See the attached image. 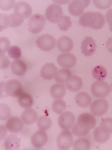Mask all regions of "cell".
I'll list each match as a JSON object with an SVG mask.
<instances>
[{
	"label": "cell",
	"mask_w": 112,
	"mask_h": 150,
	"mask_svg": "<svg viewBox=\"0 0 112 150\" xmlns=\"http://www.w3.org/2000/svg\"><path fill=\"white\" fill-rule=\"evenodd\" d=\"M96 47L95 40L90 36H87L81 42V52L85 56H92L96 52Z\"/></svg>",
	"instance_id": "obj_13"
},
{
	"label": "cell",
	"mask_w": 112,
	"mask_h": 150,
	"mask_svg": "<svg viewBox=\"0 0 112 150\" xmlns=\"http://www.w3.org/2000/svg\"><path fill=\"white\" fill-rule=\"evenodd\" d=\"M4 146L6 150H19L21 146L20 139L16 135L10 134L6 138Z\"/></svg>",
	"instance_id": "obj_21"
},
{
	"label": "cell",
	"mask_w": 112,
	"mask_h": 150,
	"mask_svg": "<svg viewBox=\"0 0 112 150\" xmlns=\"http://www.w3.org/2000/svg\"><path fill=\"white\" fill-rule=\"evenodd\" d=\"M109 103L106 99L99 98L92 103L90 107L92 114L95 116H102L108 111Z\"/></svg>",
	"instance_id": "obj_10"
},
{
	"label": "cell",
	"mask_w": 112,
	"mask_h": 150,
	"mask_svg": "<svg viewBox=\"0 0 112 150\" xmlns=\"http://www.w3.org/2000/svg\"><path fill=\"white\" fill-rule=\"evenodd\" d=\"M37 126L38 129L43 131H47L50 129L52 125V121L48 116H41L37 119Z\"/></svg>",
	"instance_id": "obj_30"
},
{
	"label": "cell",
	"mask_w": 112,
	"mask_h": 150,
	"mask_svg": "<svg viewBox=\"0 0 112 150\" xmlns=\"http://www.w3.org/2000/svg\"><path fill=\"white\" fill-rule=\"evenodd\" d=\"M36 45L42 51H49L54 49L56 45V40L52 36L49 34H43L37 38Z\"/></svg>",
	"instance_id": "obj_7"
},
{
	"label": "cell",
	"mask_w": 112,
	"mask_h": 150,
	"mask_svg": "<svg viewBox=\"0 0 112 150\" xmlns=\"http://www.w3.org/2000/svg\"><path fill=\"white\" fill-rule=\"evenodd\" d=\"M105 17L99 12L88 11L80 16L79 24L83 27H90L92 29H101L105 24Z\"/></svg>",
	"instance_id": "obj_1"
},
{
	"label": "cell",
	"mask_w": 112,
	"mask_h": 150,
	"mask_svg": "<svg viewBox=\"0 0 112 150\" xmlns=\"http://www.w3.org/2000/svg\"><path fill=\"white\" fill-rule=\"evenodd\" d=\"M72 76L70 70L67 69H62L58 71L55 78L57 83L61 84H65Z\"/></svg>",
	"instance_id": "obj_26"
},
{
	"label": "cell",
	"mask_w": 112,
	"mask_h": 150,
	"mask_svg": "<svg viewBox=\"0 0 112 150\" xmlns=\"http://www.w3.org/2000/svg\"><path fill=\"white\" fill-rule=\"evenodd\" d=\"M57 72V67L53 63H48L42 67L40 75L44 79L50 80L55 78Z\"/></svg>",
	"instance_id": "obj_14"
},
{
	"label": "cell",
	"mask_w": 112,
	"mask_h": 150,
	"mask_svg": "<svg viewBox=\"0 0 112 150\" xmlns=\"http://www.w3.org/2000/svg\"><path fill=\"white\" fill-rule=\"evenodd\" d=\"M48 134L45 131L39 130L35 132L31 138L32 144L35 148H40L46 144L48 142Z\"/></svg>",
	"instance_id": "obj_15"
},
{
	"label": "cell",
	"mask_w": 112,
	"mask_h": 150,
	"mask_svg": "<svg viewBox=\"0 0 112 150\" xmlns=\"http://www.w3.org/2000/svg\"><path fill=\"white\" fill-rule=\"evenodd\" d=\"M106 45L108 51L112 53V36L108 38L106 42Z\"/></svg>",
	"instance_id": "obj_45"
},
{
	"label": "cell",
	"mask_w": 112,
	"mask_h": 150,
	"mask_svg": "<svg viewBox=\"0 0 112 150\" xmlns=\"http://www.w3.org/2000/svg\"><path fill=\"white\" fill-rule=\"evenodd\" d=\"M23 123L18 117L13 116L7 121L6 127L10 133L17 134L22 130L24 126Z\"/></svg>",
	"instance_id": "obj_16"
},
{
	"label": "cell",
	"mask_w": 112,
	"mask_h": 150,
	"mask_svg": "<svg viewBox=\"0 0 112 150\" xmlns=\"http://www.w3.org/2000/svg\"><path fill=\"white\" fill-rule=\"evenodd\" d=\"M111 90L112 91V83L111 84Z\"/></svg>",
	"instance_id": "obj_46"
},
{
	"label": "cell",
	"mask_w": 112,
	"mask_h": 150,
	"mask_svg": "<svg viewBox=\"0 0 112 150\" xmlns=\"http://www.w3.org/2000/svg\"><path fill=\"white\" fill-rule=\"evenodd\" d=\"M63 16V11L62 7L56 4L50 5L46 11V18L52 23H59Z\"/></svg>",
	"instance_id": "obj_5"
},
{
	"label": "cell",
	"mask_w": 112,
	"mask_h": 150,
	"mask_svg": "<svg viewBox=\"0 0 112 150\" xmlns=\"http://www.w3.org/2000/svg\"><path fill=\"white\" fill-rule=\"evenodd\" d=\"M11 69L15 74L18 76H22L26 74L27 67L23 61L17 59L12 62Z\"/></svg>",
	"instance_id": "obj_19"
},
{
	"label": "cell",
	"mask_w": 112,
	"mask_h": 150,
	"mask_svg": "<svg viewBox=\"0 0 112 150\" xmlns=\"http://www.w3.org/2000/svg\"><path fill=\"white\" fill-rule=\"evenodd\" d=\"M107 70L103 66L97 65L93 68L92 74L93 78L98 81H103L105 79L107 76Z\"/></svg>",
	"instance_id": "obj_27"
},
{
	"label": "cell",
	"mask_w": 112,
	"mask_h": 150,
	"mask_svg": "<svg viewBox=\"0 0 112 150\" xmlns=\"http://www.w3.org/2000/svg\"><path fill=\"white\" fill-rule=\"evenodd\" d=\"M73 144L72 133L68 130L62 131L57 138V144L59 149L69 150Z\"/></svg>",
	"instance_id": "obj_8"
},
{
	"label": "cell",
	"mask_w": 112,
	"mask_h": 150,
	"mask_svg": "<svg viewBox=\"0 0 112 150\" xmlns=\"http://www.w3.org/2000/svg\"><path fill=\"white\" fill-rule=\"evenodd\" d=\"M73 46V40L68 36H62L57 41V47L62 53L70 52L72 50Z\"/></svg>",
	"instance_id": "obj_17"
},
{
	"label": "cell",
	"mask_w": 112,
	"mask_h": 150,
	"mask_svg": "<svg viewBox=\"0 0 112 150\" xmlns=\"http://www.w3.org/2000/svg\"><path fill=\"white\" fill-rule=\"evenodd\" d=\"M10 46V42L7 38L1 37L0 38V52L1 54L5 53Z\"/></svg>",
	"instance_id": "obj_37"
},
{
	"label": "cell",
	"mask_w": 112,
	"mask_h": 150,
	"mask_svg": "<svg viewBox=\"0 0 112 150\" xmlns=\"http://www.w3.org/2000/svg\"><path fill=\"white\" fill-rule=\"evenodd\" d=\"M18 102L19 105L24 109L32 107L34 104V99L30 94L22 92L18 97Z\"/></svg>",
	"instance_id": "obj_25"
},
{
	"label": "cell",
	"mask_w": 112,
	"mask_h": 150,
	"mask_svg": "<svg viewBox=\"0 0 112 150\" xmlns=\"http://www.w3.org/2000/svg\"><path fill=\"white\" fill-rule=\"evenodd\" d=\"M14 12L21 13L24 16L25 18H29L32 13L31 6L28 3L24 1H20L17 3L14 8Z\"/></svg>",
	"instance_id": "obj_23"
},
{
	"label": "cell",
	"mask_w": 112,
	"mask_h": 150,
	"mask_svg": "<svg viewBox=\"0 0 112 150\" xmlns=\"http://www.w3.org/2000/svg\"><path fill=\"white\" fill-rule=\"evenodd\" d=\"M46 23L45 16L40 14L33 15L28 21V30L33 34L41 32L44 29Z\"/></svg>",
	"instance_id": "obj_3"
},
{
	"label": "cell",
	"mask_w": 112,
	"mask_h": 150,
	"mask_svg": "<svg viewBox=\"0 0 112 150\" xmlns=\"http://www.w3.org/2000/svg\"><path fill=\"white\" fill-rule=\"evenodd\" d=\"M93 138L96 142L102 144L106 143L110 139L111 134H106L102 131L99 126L94 129L93 133Z\"/></svg>",
	"instance_id": "obj_28"
},
{
	"label": "cell",
	"mask_w": 112,
	"mask_h": 150,
	"mask_svg": "<svg viewBox=\"0 0 112 150\" xmlns=\"http://www.w3.org/2000/svg\"><path fill=\"white\" fill-rule=\"evenodd\" d=\"M76 117L70 111H65L60 115L58 119L60 127L64 130H69L74 125Z\"/></svg>",
	"instance_id": "obj_11"
},
{
	"label": "cell",
	"mask_w": 112,
	"mask_h": 150,
	"mask_svg": "<svg viewBox=\"0 0 112 150\" xmlns=\"http://www.w3.org/2000/svg\"><path fill=\"white\" fill-rule=\"evenodd\" d=\"M57 62L61 67L65 69H71L74 67L77 60L73 54L70 53H63L60 54L57 58Z\"/></svg>",
	"instance_id": "obj_12"
},
{
	"label": "cell",
	"mask_w": 112,
	"mask_h": 150,
	"mask_svg": "<svg viewBox=\"0 0 112 150\" xmlns=\"http://www.w3.org/2000/svg\"><path fill=\"white\" fill-rule=\"evenodd\" d=\"M22 92V85L17 80H10L6 83L1 82V98H4L9 96L16 97Z\"/></svg>",
	"instance_id": "obj_2"
},
{
	"label": "cell",
	"mask_w": 112,
	"mask_h": 150,
	"mask_svg": "<svg viewBox=\"0 0 112 150\" xmlns=\"http://www.w3.org/2000/svg\"><path fill=\"white\" fill-rule=\"evenodd\" d=\"M91 97L85 92H80L76 96V103L79 107L82 108L88 107L91 105Z\"/></svg>",
	"instance_id": "obj_24"
},
{
	"label": "cell",
	"mask_w": 112,
	"mask_h": 150,
	"mask_svg": "<svg viewBox=\"0 0 112 150\" xmlns=\"http://www.w3.org/2000/svg\"><path fill=\"white\" fill-rule=\"evenodd\" d=\"M38 118L37 112L32 108H27L22 113L21 119L26 125H31L35 123Z\"/></svg>",
	"instance_id": "obj_20"
},
{
	"label": "cell",
	"mask_w": 112,
	"mask_h": 150,
	"mask_svg": "<svg viewBox=\"0 0 112 150\" xmlns=\"http://www.w3.org/2000/svg\"><path fill=\"white\" fill-rule=\"evenodd\" d=\"M90 1L88 0H74L69 4L68 11L70 14L74 16L82 15L84 10L89 5Z\"/></svg>",
	"instance_id": "obj_9"
},
{
	"label": "cell",
	"mask_w": 112,
	"mask_h": 150,
	"mask_svg": "<svg viewBox=\"0 0 112 150\" xmlns=\"http://www.w3.org/2000/svg\"><path fill=\"white\" fill-rule=\"evenodd\" d=\"M76 123L82 130L87 131L94 129L96 123L94 115L89 112H84L80 114L77 118Z\"/></svg>",
	"instance_id": "obj_6"
},
{
	"label": "cell",
	"mask_w": 112,
	"mask_h": 150,
	"mask_svg": "<svg viewBox=\"0 0 112 150\" xmlns=\"http://www.w3.org/2000/svg\"><path fill=\"white\" fill-rule=\"evenodd\" d=\"M0 21H1V31L5 29L8 27H10L9 16L7 14L1 13L0 16Z\"/></svg>",
	"instance_id": "obj_39"
},
{
	"label": "cell",
	"mask_w": 112,
	"mask_h": 150,
	"mask_svg": "<svg viewBox=\"0 0 112 150\" xmlns=\"http://www.w3.org/2000/svg\"><path fill=\"white\" fill-rule=\"evenodd\" d=\"M10 27L13 28L20 26L24 22L25 18L23 15L14 12L9 16Z\"/></svg>",
	"instance_id": "obj_29"
},
{
	"label": "cell",
	"mask_w": 112,
	"mask_h": 150,
	"mask_svg": "<svg viewBox=\"0 0 112 150\" xmlns=\"http://www.w3.org/2000/svg\"><path fill=\"white\" fill-rule=\"evenodd\" d=\"M1 59V64H0V68L1 69H5L8 68L10 64V61L9 59L8 56H6L4 54H1L0 56Z\"/></svg>",
	"instance_id": "obj_42"
},
{
	"label": "cell",
	"mask_w": 112,
	"mask_h": 150,
	"mask_svg": "<svg viewBox=\"0 0 112 150\" xmlns=\"http://www.w3.org/2000/svg\"><path fill=\"white\" fill-rule=\"evenodd\" d=\"M72 23L70 17L63 16L61 20L58 23V26L62 31H67L72 26Z\"/></svg>",
	"instance_id": "obj_34"
},
{
	"label": "cell",
	"mask_w": 112,
	"mask_h": 150,
	"mask_svg": "<svg viewBox=\"0 0 112 150\" xmlns=\"http://www.w3.org/2000/svg\"><path fill=\"white\" fill-rule=\"evenodd\" d=\"M99 127L104 133L112 134V118H106L103 119L101 121Z\"/></svg>",
	"instance_id": "obj_33"
},
{
	"label": "cell",
	"mask_w": 112,
	"mask_h": 150,
	"mask_svg": "<svg viewBox=\"0 0 112 150\" xmlns=\"http://www.w3.org/2000/svg\"><path fill=\"white\" fill-rule=\"evenodd\" d=\"M73 134L76 137H81L86 136L89 131H84L79 127L77 123H76L73 126Z\"/></svg>",
	"instance_id": "obj_40"
},
{
	"label": "cell",
	"mask_w": 112,
	"mask_h": 150,
	"mask_svg": "<svg viewBox=\"0 0 112 150\" xmlns=\"http://www.w3.org/2000/svg\"><path fill=\"white\" fill-rule=\"evenodd\" d=\"M67 88L71 92L79 91L83 86L82 79L76 75H72L66 83Z\"/></svg>",
	"instance_id": "obj_18"
},
{
	"label": "cell",
	"mask_w": 112,
	"mask_h": 150,
	"mask_svg": "<svg viewBox=\"0 0 112 150\" xmlns=\"http://www.w3.org/2000/svg\"><path fill=\"white\" fill-rule=\"evenodd\" d=\"M9 56L11 59H17L21 57L22 51L18 46H11L8 50Z\"/></svg>",
	"instance_id": "obj_36"
},
{
	"label": "cell",
	"mask_w": 112,
	"mask_h": 150,
	"mask_svg": "<svg viewBox=\"0 0 112 150\" xmlns=\"http://www.w3.org/2000/svg\"><path fill=\"white\" fill-rule=\"evenodd\" d=\"M91 148V143L85 138H79L74 143L73 149L75 150H88Z\"/></svg>",
	"instance_id": "obj_31"
},
{
	"label": "cell",
	"mask_w": 112,
	"mask_h": 150,
	"mask_svg": "<svg viewBox=\"0 0 112 150\" xmlns=\"http://www.w3.org/2000/svg\"><path fill=\"white\" fill-rule=\"evenodd\" d=\"M11 115L10 108L5 103H1L0 105V119L1 121L8 119Z\"/></svg>",
	"instance_id": "obj_35"
},
{
	"label": "cell",
	"mask_w": 112,
	"mask_h": 150,
	"mask_svg": "<svg viewBox=\"0 0 112 150\" xmlns=\"http://www.w3.org/2000/svg\"><path fill=\"white\" fill-rule=\"evenodd\" d=\"M50 92L54 99H61L65 95L66 88L63 84L55 83L51 87Z\"/></svg>",
	"instance_id": "obj_22"
},
{
	"label": "cell",
	"mask_w": 112,
	"mask_h": 150,
	"mask_svg": "<svg viewBox=\"0 0 112 150\" xmlns=\"http://www.w3.org/2000/svg\"><path fill=\"white\" fill-rule=\"evenodd\" d=\"M93 3L96 7L100 9H107L110 8L112 5V1H97L94 0Z\"/></svg>",
	"instance_id": "obj_38"
},
{
	"label": "cell",
	"mask_w": 112,
	"mask_h": 150,
	"mask_svg": "<svg viewBox=\"0 0 112 150\" xmlns=\"http://www.w3.org/2000/svg\"><path fill=\"white\" fill-rule=\"evenodd\" d=\"M106 20L109 25L110 30L112 32V9L107 11L106 14Z\"/></svg>",
	"instance_id": "obj_43"
},
{
	"label": "cell",
	"mask_w": 112,
	"mask_h": 150,
	"mask_svg": "<svg viewBox=\"0 0 112 150\" xmlns=\"http://www.w3.org/2000/svg\"><path fill=\"white\" fill-rule=\"evenodd\" d=\"M91 93L94 96L99 98L106 97L111 92L109 85L104 81H97L92 84L91 86Z\"/></svg>",
	"instance_id": "obj_4"
},
{
	"label": "cell",
	"mask_w": 112,
	"mask_h": 150,
	"mask_svg": "<svg viewBox=\"0 0 112 150\" xmlns=\"http://www.w3.org/2000/svg\"><path fill=\"white\" fill-rule=\"evenodd\" d=\"M52 108L55 113L62 114L66 109V104L63 100L57 99L53 102Z\"/></svg>",
	"instance_id": "obj_32"
},
{
	"label": "cell",
	"mask_w": 112,
	"mask_h": 150,
	"mask_svg": "<svg viewBox=\"0 0 112 150\" xmlns=\"http://www.w3.org/2000/svg\"><path fill=\"white\" fill-rule=\"evenodd\" d=\"M7 129V128H6ZM6 127L3 125H1V140L4 139L6 136L7 131Z\"/></svg>",
	"instance_id": "obj_44"
},
{
	"label": "cell",
	"mask_w": 112,
	"mask_h": 150,
	"mask_svg": "<svg viewBox=\"0 0 112 150\" xmlns=\"http://www.w3.org/2000/svg\"><path fill=\"white\" fill-rule=\"evenodd\" d=\"M15 4V1H1V8L4 11L9 10L13 8Z\"/></svg>",
	"instance_id": "obj_41"
}]
</instances>
